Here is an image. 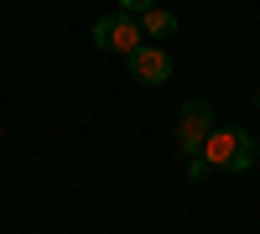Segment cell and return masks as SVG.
I'll return each mask as SVG.
<instances>
[{
  "label": "cell",
  "instance_id": "obj_1",
  "mask_svg": "<svg viewBox=\"0 0 260 234\" xmlns=\"http://www.w3.org/2000/svg\"><path fill=\"white\" fill-rule=\"evenodd\" d=\"M203 161L219 166V172H250L255 166V136L250 130H219L213 125V136L203 141Z\"/></svg>",
  "mask_w": 260,
  "mask_h": 234
},
{
  "label": "cell",
  "instance_id": "obj_2",
  "mask_svg": "<svg viewBox=\"0 0 260 234\" xmlns=\"http://www.w3.org/2000/svg\"><path fill=\"white\" fill-rule=\"evenodd\" d=\"M141 37L146 31H141V21L130 16V11H115V16H99L94 21V47L99 52H125L130 57V52L141 47Z\"/></svg>",
  "mask_w": 260,
  "mask_h": 234
},
{
  "label": "cell",
  "instance_id": "obj_3",
  "mask_svg": "<svg viewBox=\"0 0 260 234\" xmlns=\"http://www.w3.org/2000/svg\"><path fill=\"white\" fill-rule=\"evenodd\" d=\"M213 136V110H208V99H187L182 104V115H177V146H182V156H203V141Z\"/></svg>",
  "mask_w": 260,
  "mask_h": 234
},
{
  "label": "cell",
  "instance_id": "obj_4",
  "mask_svg": "<svg viewBox=\"0 0 260 234\" xmlns=\"http://www.w3.org/2000/svg\"><path fill=\"white\" fill-rule=\"evenodd\" d=\"M130 78L146 83V89H161V83L172 78V57H167V47H156V42H141V47L130 52Z\"/></svg>",
  "mask_w": 260,
  "mask_h": 234
},
{
  "label": "cell",
  "instance_id": "obj_5",
  "mask_svg": "<svg viewBox=\"0 0 260 234\" xmlns=\"http://www.w3.org/2000/svg\"><path fill=\"white\" fill-rule=\"evenodd\" d=\"M141 31L146 37H167V31H177V16L161 11V6H151V11H141Z\"/></svg>",
  "mask_w": 260,
  "mask_h": 234
},
{
  "label": "cell",
  "instance_id": "obj_6",
  "mask_svg": "<svg viewBox=\"0 0 260 234\" xmlns=\"http://www.w3.org/2000/svg\"><path fill=\"white\" fill-rule=\"evenodd\" d=\"M156 0H120V11H130V16H141V11H151Z\"/></svg>",
  "mask_w": 260,
  "mask_h": 234
}]
</instances>
